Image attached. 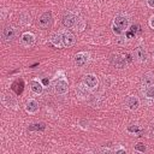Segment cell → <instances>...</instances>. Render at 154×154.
Masks as SVG:
<instances>
[{"instance_id": "obj_1", "label": "cell", "mask_w": 154, "mask_h": 154, "mask_svg": "<svg viewBox=\"0 0 154 154\" xmlns=\"http://www.w3.org/2000/svg\"><path fill=\"white\" fill-rule=\"evenodd\" d=\"M75 41H76L75 35L67 30H63V31L54 32L51 35V42L58 48L71 47L75 43Z\"/></svg>"}, {"instance_id": "obj_2", "label": "cell", "mask_w": 154, "mask_h": 154, "mask_svg": "<svg viewBox=\"0 0 154 154\" xmlns=\"http://www.w3.org/2000/svg\"><path fill=\"white\" fill-rule=\"evenodd\" d=\"M129 26H130V19H129V17L125 16V14H118L113 19L112 31H113L114 35L122 36L123 34H125V31L129 29Z\"/></svg>"}, {"instance_id": "obj_3", "label": "cell", "mask_w": 154, "mask_h": 154, "mask_svg": "<svg viewBox=\"0 0 154 154\" xmlns=\"http://www.w3.org/2000/svg\"><path fill=\"white\" fill-rule=\"evenodd\" d=\"M61 24L67 29H72L73 28L76 30H83V28H84L83 20L78 16H76L75 13H71V12H67V13H65L63 16Z\"/></svg>"}, {"instance_id": "obj_4", "label": "cell", "mask_w": 154, "mask_h": 154, "mask_svg": "<svg viewBox=\"0 0 154 154\" xmlns=\"http://www.w3.org/2000/svg\"><path fill=\"white\" fill-rule=\"evenodd\" d=\"M52 22H53L52 13H51L49 11H46V12H43V13L40 16L37 23H38V26H40L41 29H48V28H51Z\"/></svg>"}, {"instance_id": "obj_5", "label": "cell", "mask_w": 154, "mask_h": 154, "mask_svg": "<svg viewBox=\"0 0 154 154\" xmlns=\"http://www.w3.org/2000/svg\"><path fill=\"white\" fill-rule=\"evenodd\" d=\"M69 90V84H67V81L64 79V78H59L54 82V91L59 95H63V94H66Z\"/></svg>"}, {"instance_id": "obj_6", "label": "cell", "mask_w": 154, "mask_h": 154, "mask_svg": "<svg viewBox=\"0 0 154 154\" xmlns=\"http://www.w3.org/2000/svg\"><path fill=\"white\" fill-rule=\"evenodd\" d=\"M83 83H84V85H85L88 89H94V88L97 87L99 79H97L96 75H94V73H88V75H85V76L83 77Z\"/></svg>"}, {"instance_id": "obj_7", "label": "cell", "mask_w": 154, "mask_h": 154, "mask_svg": "<svg viewBox=\"0 0 154 154\" xmlns=\"http://www.w3.org/2000/svg\"><path fill=\"white\" fill-rule=\"evenodd\" d=\"M20 43L23 47H26V48H30L35 45V36L34 34L31 32H24L22 36H20Z\"/></svg>"}, {"instance_id": "obj_8", "label": "cell", "mask_w": 154, "mask_h": 154, "mask_svg": "<svg viewBox=\"0 0 154 154\" xmlns=\"http://www.w3.org/2000/svg\"><path fill=\"white\" fill-rule=\"evenodd\" d=\"M2 38H4V41H6V42H10V41H12L13 38H14V36H16V29L13 28V26H11V25H6L4 29H2Z\"/></svg>"}, {"instance_id": "obj_9", "label": "cell", "mask_w": 154, "mask_h": 154, "mask_svg": "<svg viewBox=\"0 0 154 154\" xmlns=\"http://www.w3.org/2000/svg\"><path fill=\"white\" fill-rule=\"evenodd\" d=\"M88 61H89V53L87 52H81L75 55V64L77 66H84Z\"/></svg>"}, {"instance_id": "obj_10", "label": "cell", "mask_w": 154, "mask_h": 154, "mask_svg": "<svg viewBox=\"0 0 154 154\" xmlns=\"http://www.w3.org/2000/svg\"><path fill=\"white\" fill-rule=\"evenodd\" d=\"M126 106L129 107V109L131 111H136L140 106V100L137 96H134V95H130L128 99H126Z\"/></svg>"}, {"instance_id": "obj_11", "label": "cell", "mask_w": 154, "mask_h": 154, "mask_svg": "<svg viewBox=\"0 0 154 154\" xmlns=\"http://www.w3.org/2000/svg\"><path fill=\"white\" fill-rule=\"evenodd\" d=\"M111 63H112L116 67H124V65L126 64V60H125V58H123L122 55L112 54V55H111Z\"/></svg>"}, {"instance_id": "obj_12", "label": "cell", "mask_w": 154, "mask_h": 154, "mask_svg": "<svg viewBox=\"0 0 154 154\" xmlns=\"http://www.w3.org/2000/svg\"><path fill=\"white\" fill-rule=\"evenodd\" d=\"M25 111L28 113H31V114L32 113H36L38 111V102L36 100H34V99H30L26 102V105H25Z\"/></svg>"}, {"instance_id": "obj_13", "label": "cell", "mask_w": 154, "mask_h": 154, "mask_svg": "<svg viewBox=\"0 0 154 154\" xmlns=\"http://www.w3.org/2000/svg\"><path fill=\"white\" fill-rule=\"evenodd\" d=\"M135 57H136V59H137L138 61H141V63L146 61V60H147V52H146V49H144L143 47H141V46L136 47V48H135Z\"/></svg>"}, {"instance_id": "obj_14", "label": "cell", "mask_w": 154, "mask_h": 154, "mask_svg": "<svg viewBox=\"0 0 154 154\" xmlns=\"http://www.w3.org/2000/svg\"><path fill=\"white\" fill-rule=\"evenodd\" d=\"M153 82H154V75L152 72H147L143 75V77H142V87L143 88L149 87L150 84H153Z\"/></svg>"}, {"instance_id": "obj_15", "label": "cell", "mask_w": 154, "mask_h": 154, "mask_svg": "<svg viewBox=\"0 0 154 154\" xmlns=\"http://www.w3.org/2000/svg\"><path fill=\"white\" fill-rule=\"evenodd\" d=\"M30 89L34 94H41L43 91V85L38 81H31L30 82Z\"/></svg>"}, {"instance_id": "obj_16", "label": "cell", "mask_w": 154, "mask_h": 154, "mask_svg": "<svg viewBox=\"0 0 154 154\" xmlns=\"http://www.w3.org/2000/svg\"><path fill=\"white\" fill-rule=\"evenodd\" d=\"M137 32V25H130L129 29L125 31V35L128 38H132Z\"/></svg>"}, {"instance_id": "obj_17", "label": "cell", "mask_w": 154, "mask_h": 154, "mask_svg": "<svg viewBox=\"0 0 154 154\" xmlns=\"http://www.w3.org/2000/svg\"><path fill=\"white\" fill-rule=\"evenodd\" d=\"M144 95L148 99H154V84H150L144 89Z\"/></svg>"}, {"instance_id": "obj_18", "label": "cell", "mask_w": 154, "mask_h": 154, "mask_svg": "<svg viewBox=\"0 0 154 154\" xmlns=\"http://www.w3.org/2000/svg\"><path fill=\"white\" fill-rule=\"evenodd\" d=\"M146 149H147V148H146V146H144L143 143H137V144L135 146V150H137V152H143V153H144Z\"/></svg>"}, {"instance_id": "obj_19", "label": "cell", "mask_w": 154, "mask_h": 154, "mask_svg": "<svg viewBox=\"0 0 154 154\" xmlns=\"http://www.w3.org/2000/svg\"><path fill=\"white\" fill-rule=\"evenodd\" d=\"M140 129L137 128V126H129L128 128V131H130V132H136V131H138Z\"/></svg>"}, {"instance_id": "obj_20", "label": "cell", "mask_w": 154, "mask_h": 154, "mask_svg": "<svg viewBox=\"0 0 154 154\" xmlns=\"http://www.w3.org/2000/svg\"><path fill=\"white\" fill-rule=\"evenodd\" d=\"M149 25H150V28L154 29V16L150 17V19H149Z\"/></svg>"}, {"instance_id": "obj_21", "label": "cell", "mask_w": 154, "mask_h": 154, "mask_svg": "<svg viewBox=\"0 0 154 154\" xmlns=\"http://www.w3.org/2000/svg\"><path fill=\"white\" fill-rule=\"evenodd\" d=\"M147 5L152 8H154V0H147Z\"/></svg>"}, {"instance_id": "obj_22", "label": "cell", "mask_w": 154, "mask_h": 154, "mask_svg": "<svg viewBox=\"0 0 154 154\" xmlns=\"http://www.w3.org/2000/svg\"><path fill=\"white\" fill-rule=\"evenodd\" d=\"M126 150L124 148H119V149H116V153H125Z\"/></svg>"}, {"instance_id": "obj_23", "label": "cell", "mask_w": 154, "mask_h": 154, "mask_svg": "<svg viewBox=\"0 0 154 154\" xmlns=\"http://www.w3.org/2000/svg\"><path fill=\"white\" fill-rule=\"evenodd\" d=\"M153 59H154V53H153Z\"/></svg>"}]
</instances>
